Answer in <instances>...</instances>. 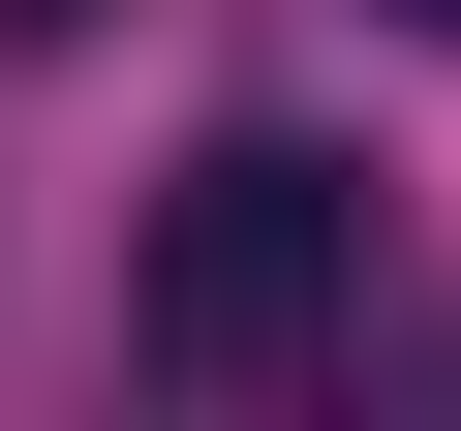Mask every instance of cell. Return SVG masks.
Masks as SVG:
<instances>
[{
    "mask_svg": "<svg viewBox=\"0 0 461 431\" xmlns=\"http://www.w3.org/2000/svg\"><path fill=\"white\" fill-rule=\"evenodd\" d=\"M0 32H93V0H0Z\"/></svg>",
    "mask_w": 461,
    "mask_h": 431,
    "instance_id": "cell-2",
    "label": "cell"
},
{
    "mask_svg": "<svg viewBox=\"0 0 461 431\" xmlns=\"http://www.w3.org/2000/svg\"><path fill=\"white\" fill-rule=\"evenodd\" d=\"M123 339L154 370H308V339H369V185L308 154V124H215L185 185H154V247H123Z\"/></svg>",
    "mask_w": 461,
    "mask_h": 431,
    "instance_id": "cell-1",
    "label": "cell"
}]
</instances>
